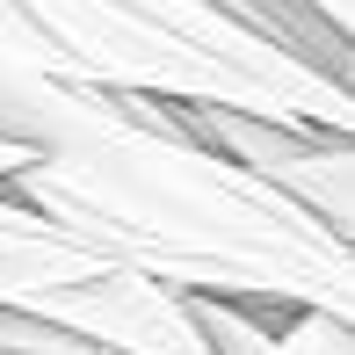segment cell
I'll return each instance as SVG.
<instances>
[{
	"instance_id": "1",
	"label": "cell",
	"mask_w": 355,
	"mask_h": 355,
	"mask_svg": "<svg viewBox=\"0 0 355 355\" xmlns=\"http://www.w3.org/2000/svg\"><path fill=\"white\" fill-rule=\"evenodd\" d=\"M51 225L203 297H283L355 319V247L232 153L189 138L145 94V131L94 153H37L8 174Z\"/></svg>"
},
{
	"instance_id": "2",
	"label": "cell",
	"mask_w": 355,
	"mask_h": 355,
	"mask_svg": "<svg viewBox=\"0 0 355 355\" xmlns=\"http://www.w3.org/2000/svg\"><path fill=\"white\" fill-rule=\"evenodd\" d=\"M0 131L37 153H94L145 131V94L87 87L44 44V29L15 0H0Z\"/></svg>"
},
{
	"instance_id": "3",
	"label": "cell",
	"mask_w": 355,
	"mask_h": 355,
	"mask_svg": "<svg viewBox=\"0 0 355 355\" xmlns=\"http://www.w3.org/2000/svg\"><path fill=\"white\" fill-rule=\"evenodd\" d=\"M167 116L189 138L254 167L261 182H276L290 203H304L319 225H334L355 247V138L348 131H327L304 116H254V109H225V102H167Z\"/></svg>"
},
{
	"instance_id": "4",
	"label": "cell",
	"mask_w": 355,
	"mask_h": 355,
	"mask_svg": "<svg viewBox=\"0 0 355 355\" xmlns=\"http://www.w3.org/2000/svg\"><path fill=\"white\" fill-rule=\"evenodd\" d=\"M22 312H44L58 327L87 334L94 348L109 355H211L196 327V297L182 283L153 276V268H131L116 254H94L80 276L51 283L44 297H29Z\"/></svg>"
},
{
	"instance_id": "5",
	"label": "cell",
	"mask_w": 355,
	"mask_h": 355,
	"mask_svg": "<svg viewBox=\"0 0 355 355\" xmlns=\"http://www.w3.org/2000/svg\"><path fill=\"white\" fill-rule=\"evenodd\" d=\"M0 355H94V341L58 327V319H44V312L0 304Z\"/></svg>"
},
{
	"instance_id": "6",
	"label": "cell",
	"mask_w": 355,
	"mask_h": 355,
	"mask_svg": "<svg viewBox=\"0 0 355 355\" xmlns=\"http://www.w3.org/2000/svg\"><path fill=\"white\" fill-rule=\"evenodd\" d=\"M283 341L290 355H355V319L319 304H283Z\"/></svg>"
},
{
	"instance_id": "7",
	"label": "cell",
	"mask_w": 355,
	"mask_h": 355,
	"mask_svg": "<svg viewBox=\"0 0 355 355\" xmlns=\"http://www.w3.org/2000/svg\"><path fill=\"white\" fill-rule=\"evenodd\" d=\"M29 159H37V145H22V138H8V131H0V182H8V174H22Z\"/></svg>"
},
{
	"instance_id": "8",
	"label": "cell",
	"mask_w": 355,
	"mask_h": 355,
	"mask_svg": "<svg viewBox=\"0 0 355 355\" xmlns=\"http://www.w3.org/2000/svg\"><path fill=\"white\" fill-rule=\"evenodd\" d=\"M94 355H109V348H94Z\"/></svg>"
}]
</instances>
